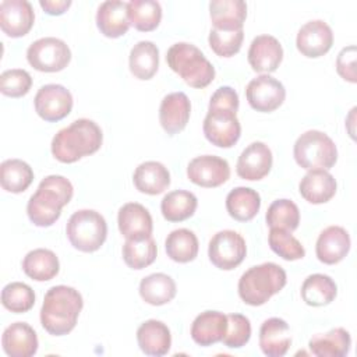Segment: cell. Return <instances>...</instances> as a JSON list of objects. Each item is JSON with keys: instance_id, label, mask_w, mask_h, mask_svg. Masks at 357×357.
I'll return each mask as SVG.
<instances>
[{"instance_id": "cell-1", "label": "cell", "mask_w": 357, "mask_h": 357, "mask_svg": "<svg viewBox=\"0 0 357 357\" xmlns=\"http://www.w3.org/2000/svg\"><path fill=\"white\" fill-rule=\"evenodd\" d=\"M82 307L84 300L77 289L64 284L53 286L45 294L40 324L49 335L64 336L75 328Z\"/></svg>"}, {"instance_id": "cell-2", "label": "cell", "mask_w": 357, "mask_h": 357, "mask_svg": "<svg viewBox=\"0 0 357 357\" xmlns=\"http://www.w3.org/2000/svg\"><path fill=\"white\" fill-rule=\"evenodd\" d=\"M73 194V184L64 176L50 174L45 177L26 204L29 220L38 227L52 226L59 220L61 209L71 201Z\"/></svg>"}, {"instance_id": "cell-3", "label": "cell", "mask_w": 357, "mask_h": 357, "mask_svg": "<svg viewBox=\"0 0 357 357\" xmlns=\"http://www.w3.org/2000/svg\"><path fill=\"white\" fill-rule=\"evenodd\" d=\"M103 142L100 127L89 119H78L52 139V153L61 163H74L98 152Z\"/></svg>"}, {"instance_id": "cell-4", "label": "cell", "mask_w": 357, "mask_h": 357, "mask_svg": "<svg viewBox=\"0 0 357 357\" xmlns=\"http://www.w3.org/2000/svg\"><path fill=\"white\" fill-rule=\"evenodd\" d=\"M287 282L286 272L275 262H264L251 266L238 280L240 298L252 307L265 304L273 294L279 293Z\"/></svg>"}, {"instance_id": "cell-5", "label": "cell", "mask_w": 357, "mask_h": 357, "mask_svg": "<svg viewBox=\"0 0 357 357\" xmlns=\"http://www.w3.org/2000/svg\"><path fill=\"white\" fill-rule=\"evenodd\" d=\"M166 61L192 88L202 89L215 78V67L192 43L177 42L172 45L166 53Z\"/></svg>"}, {"instance_id": "cell-6", "label": "cell", "mask_w": 357, "mask_h": 357, "mask_svg": "<svg viewBox=\"0 0 357 357\" xmlns=\"http://www.w3.org/2000/svg\"><path fill=\"white\" fill-rule=\"evenodd\" d=\"M293 155L297 165L305 170H329L337 160V148L328 134L308 130L296 139Z\"/></svg>"}, {"instance_id": "cell-7", "label": "cell", "mask_w": 357, "mask_h": 357, "mask_svg": "<svg viewBox=\"0 0 357 357\" xmlns=\"http://www.w3.org/2000/svg\"><path fill=\"white\" fill-rule=\"evenodd\" d=\"M66 233L74 248L82 252H93L106 241L107 223L99 212L93 209H79L70 216Z\"/></svg>"}, {"instance_id": "cell-8", "label": "cell", "mask_w": 357, "mask_h": 357, "mask_svg": "<svg viewBox=\"0 0 357 357\" xmlns=\"http://www.w3.org/2000/svg\"><path fill=\"white\" fill-rule=\"evenodd\" d=\"M26 60L38 71L57 73L68 66L71 50L67 43L59 38H40L29 45Z\"/></svg>"}, {"instance_id": "cell-9", "label": "cell", "mask_w": 357, "mask_h": 357, "mask_svg": "<svg viewBox=\"0 0 357 357\" xmlns=\"http://www.w3.org/2000/svg\"><path fill=\"white\" fill-rule=\"evenodd\" d=\"M237 112L230 109H208L202 130L205 138L219 148H231L241 135Z\"/></svg>"}, {"instance_id": "cell-10", "label": "cell", "mask_w": 357, "mask_h": 357, "mask_svg": "<svg viewBox=\"0 0 357 357\" xmlns=\"http://www.w3.org/2000/svg\"><path fill=\"white\" fill-rule=\"evenodd\" d=\"M247 245L243 236L234 230L218 231L209 241V261L222 271L237 268L245 258Z\"/></svg>"}, {"instance_id": "cell-11", "label": "cell", "mask_w": 357, "mask_h": 357, "mask_svg": "<svg viewBox=\"0 0 357 357\" xmlns=\"http://www.w3.org/2000/svg\"><path fill=\"white\" fill-rule=\"evenodd\" d=\"M35 112L45 121H60L73 109L71 92L60 84H47L39 88L33 99Z\"/></svg>"}, {"instance_id": "cell-12", "label": "cell", "mask_w": 357, "mask_h": 357, "mask_svg": "<svg viewBox=\"0 0 357 357\" xmlns=\"http://www.w3.org/2000/svg\"><path fill=\"white\" fill-rule=\"evenodd\" d=\"M248 105L261 113L276 110L286 99V89L280 81L269 74H261L251 79L245 88Z\"/></svg>"}, {"instance_id": "cell-13", "label": "cell", "mask_w": 357, "mask_h": 357, "mask_svg": "<svg viewBox=\"0 0 357 357\" xmlns=\"http://www.w3.org/2000/svg\"><path fill=\"white\" fill-rule=\"evenodd\" d=\"M187 177L195 185L215 188L230 178V166L226 159L215 155L197 156L187 166Z\"/></svg>"}, {"instance_id": "cell-14", "label": "cell", "mask_w": 357, "mask_h": 357, "mask_svg": "<svg viewBox=\"0 0 357 357\" xmlns=\"http://www.w3.org/2000/svg\"><path fill=\"white\" fill-rule=\"evenodd\" d=\"M332 45L333 32L331 26L322 20L308 21L297 32V50L308 59H317L326 54Z\"/></svg>"}, {"instance_id": "cell-15", "label": "cell", "mask_w": 357, "mask_h": 357, "mask_svg": "<svg viewBox=\"0 0 357 357\" xmlns=\"http://www.w3.org/2000/svg\"><path fill=\"white\" fill-rule=\"evenodd\" d=\"M35 22L32 4L26 0H4L0 3V28L10 38L26 35Z\"/></svg>"}, {"instance_id": "cell-16", "label": "cell", "mask_w": 357, "mask_h": 357, "mask_svg": "<svg viewBox=\"0 0 357 357\" xmlns=\"http://www.w3.org/2000/svg\"><path fill=\"white\" fill-rule=\"evenodd\" d=\"M272 151L264 142H252L240 153L236 165L238 177L248 181H258L268 176L272 169Z\"/></svg>"}, {"instance_id": "cell-17", "label": "cell", "mask_w": 357, "mask_h": 357, "mask_svg": "<svg viewBox=\"0 0 357 357\" xmlns=\"http://www.w3.org/2000/svg\"><path fill=\"white\" fill-rule=\"evenodd\" d=\"M248 63L257 73H273L283 60V47L272 35H258L248 49Z\"/></svg>"}, {"instance_id": "cell-18", "label": "cell", "mask_w": 357, "mask_h": 357, "mask_svg": "<svg viewBox=\"0 0 357 357\" xmlns=\"http://www.w3.org/2000/svg\"><path fill=\"white\" fill-rule=\"evenodd\" d=\"M190 113L191 102L188 96L184 92H172L160 102L159 123L169 135H174L185 128Z\"/></svg>"}, {"instance_id": "cell-19", "label": "cell", "mask_w": 357, "mask_h": 357, "mask_svg": "<svg viewBox=\"0 0 357 357\" xmlns=\"http://www.w3.org/2000/svg\"><path fill=\"white\" fill-rule=\"evenodd\" d=\"M117 223L126 240H138L152 236L153 222L149 211L138 202H127L119 209Z\"/></svg>"}, {"instance_id": "cell-20", "label": "cell", "mask_w": 357, "mask_h": 357, "mask_svg": "<svg viewBox=\"0 0 357 357\" xmlns=\"http://www.w3.org/2000/svg\"><path fill=\"white\" fill-rule=\"evenodd\" d=\"M350 245L351 241L346 229L342 226H328L318 236L315 254L321 262L335 265L349 254Z\"/></svg>"}, {"instance_id": "cell-21", "label": "cell", "mask_w": 357, "mask_h": 357, "mask_svg": "<svg viewBox=\"0 0 357 357\" xmlns=\"http://www.w3.org/2000/svg\"><path fill=\"white\" fill-rule=\"evenodd\" d=\"M291 344L289 324L278 317L268 318L259 328V347L268 357H282Z\"/></svg>"}, {"instance_id": "cell-22", "label": "cell", "mask_w": 357, "mask_h": 357, "mask_svg": "<svg viewBox=\"0 0 357 357\" xmlns=\"http://www.w3.org/2000/svg\"><path fill=\"white\" fill-rule=\"evenodd\" d=\"M1 346L10 357H31L38 351V336L26 322H14L7 326L1 336Z\"/></svg>"}, {"instance_id": "cell-23", "label": "cell", "mask_w": 357, "mask_h": 357, "mask_svg": "<svg viewBox=\"0 0 357 357\" xmlns=\"http://www.w3.org/2000/svg\"><path fill=\"white\" fill-rule=\"evenodd\" d=\"M336 188L335 177L325 169L308 170L298 184L301 197L315 205L331 201L336 194Z\"/></svg>"}, {"instance_id": "cell-24", "label": "cell", "mask_w": 357, "mask_h": 357, "mask_svg": "<svg viewBox=\"0 0 357 357\" xmlns=\"http://www.w3.org/2000/svg\"><path fill=\"white\" fill-rule=\"evenodd\" d=\"M137 342L146 356H165L172 347L170 329L162 321L148 319L138 326Z\"/></svg>"}, {"instance_id": "cell-25", "label": "cell", "mask_w": 357, "mask_h": 357, "mask_svg": "<svg viewBox=\"0 0 357 357\" xmlns=\"http://www.w3.org/2000/svg\"><path fill=\"white\" fill-rule=\"evenodd\" d=\"M227 329V315L220 311H204L192 321L191 337L199 346L222 342Z\"/></svg>"}, {"instance_id": "cell-26", "label": "cell", "mask_w": 357, "mask_h": 357, "mask_svg": "<svg viewBox=\"0 0 357 357\" xmlns=\"http://www.w3.org/2000/svg\"><path fill=\"white\" fill-rule=\"evenodd\" d=\"M96 25L107 38H120L127 33L130 21L127 15V3L119 0L103 1L96 13Z\"/></svg>"}, {"instance_id": "cell-27", "label": "cell", "mask_w": 357, "mask_h": 357, "mask_svg": "<svg viewBox=\"0 0 357 357\" xmlns=\"http://www.w3.org/2000/svg\"><path fill=\"white\" fill-rule=\"evenodd\" d=\"M132 181L139 192L158 195L170 185V173L163 163L148 160L138 165L132 174Z\"/></svg>"}, {"instance_id": "cell-28", "label": "cell", "mask_w": 357, "mask_h": 357, "mask_svg": "<svg viewBox=\"0 0 357 357\" xmlns=\"http://www.w3.org/2000/svg\"><path fill=\"white\" fill-rule=\"evenodd\" d=\"M209 15L215 29H243L247 17V4L243 0H212Z\"/></svg>"}, {"instance_id": "cell-29", "label": "cell", "mask_w": 357, "mask_h": 357, "mask_svg": "<svg viewBox=\"0 0 357 357\" xmlns=\"http://www.w3.org/2000/svg\"><path fill=\"white\" fill-rule=\"evenodd\" d=\"M308 347L317 357H344L351 347V336L344 328H335L326 333L314 335Z\"/></svg>"}, {"instance_id": "cell-30", "label": "cell", "mask_w": 357, "mask_h": 357, "mask_svg": "<svg viewBox=\"0 0 357 357\" xmlns=\"http://www.w3.org/2000/svg\"><path fill=\"white\" fill-rule=\"evenodd\" d=\"M24 273L36 282H47L60 271L57 255L47 248H35L22 259Z\"/></svg>"}, {"instance_id": "cell-31", "label": "cell", "mask_w": 357, "mask_h": 357, "mask_svg": "<svg viewBox=\"0 0 357 357\" xmlns=\"http://www.w3.org/2000/svg\"><path fill=\"white\" fill-rule=\"evenodd\" d=\"M128 66L131 74L142 81L151 79L159 68V49L151 40H139L130 50Z\"/></svg>"}, {"instance_id": "cell-32", "label": "cell", "mask_w": 357, "mask_h": 357, "mask_svg": "<svg viewBox=\"0 0 357 357\" xmlns=\"http://www.w3.org/2000/svg\"><path fill=\"white\" fill-rule=\"evenodd\" d=\"M259 208L261 197L250 187H236L226 197V209L234 220L248 222L257 216Z\"/></svg>"}, {"instance_id": "cell-33", "label": "cell", "mask_w": 357, "mask_h": 357, "mask_svg": "<svg viewBox=\"0 0 357 357\" xmlns=\"http://www.w3.org/2000/svg\"><path fill=\"white\" fill-rule=\"evenodd\" d=\"M139 296L151 305H163L176 297V282L166 273H151L139 282Z\"/></svg>"}, {"instance_id": "cell-34", "label": "cell", "mask_w": 357, "mask_h": 357, "mask_svg": "<svg viewBox=\"0 0 357 357\" xmlns=\"http://www.w3.org/2000/svg\"><path fill=\"white\" fill-rule=\"evenodd\" d=\"M337 294L333 279L324 273H314L305 278L301 284V297L307 305L322 307L331 304Z\"/></svg>"}, {"instance_id": "cell-35", "label": "cell", "mask_w": 357, "mask_h": 357, "mask_svg": "<svg viewBox=\"0 0 357 357\" xmlns=\"http://www.w3.org/2000/svg\"><path fill=\"white\" fill-rule=\"evenodd\" d=\"M198 238L194 231L188 229H176L170 231L165 241L167 257L178 264H187L198 255Z\"/></svg>"}, {"instance_id": "cell-36", "label": "cell", "mask_w": 357, "mask_h": 357, "mask_svg": "<svg viewBox=\"0 0 357 357\" xmlns=\"http://www.w3.org/2000/svg\"><path fill=\"white\" fill-rule=\"evenodd\" d=\"M197 206V197L187 190H176L167 192L160 202L162 215L169 222H183L191 218L195 213Z\"/></svg>"}, {"instance_id": "cell-37", "label": "cell", "mask_w": 357, "mask_h": 357, "mask_svg": "<svg viewBox=\"0 0 357 357\" xmlns=\"http://www.w3.org/2000/svg\"><path fill=\"white\" fill-rule=\"evenodd\" d=\"M33 181L32 167L21 159H7L0 165V184L13 194L25 191Z\"/></svg>"}, {"instance_id": "cell-38", "label": "cell", "mask_w": 357, "mask_h": 357, "mask_svg": "<svg viewBox=\"0 0 357 357\" xmlns=\"http://www.w3.org/2000/svg\"><path fill=\"white\" fill-rule=\"evenodd\" d=\"M127 15L135 29L151 32L160 24L162 7L155 0H131L127 3Z\"/></svg>"}, {"instance_id": "cell-39", "label": "cell", "mask_w": 357, "mask_h": 357, "mask_svg": "<svg viewBox=\"0 0 357 357\" xmlns=\"http://www.w3.org/2000/svg\"><path fill=\"white\" fill-rule=\"evenodd\" d=\"M121 252L126 265L131 269L139 271L149 266L156 259L158 247L151 236L138 240H126Z\"/></svg>"}, {"instance_id": "cell-40", "label": "cell", "mask_w": 357, "mask_h": 357, "mask_svg": "<svg viewBox=\"0 0 357 357\" xmlns=\"http://www.w3.org/2000/svg\"><path fill=\"white\" fill-rule=\"evenodd\" d=\"M266 225L269 229H283L287 231H294L300 223L298 206L286 198L273 201L265 215Z\"/></svg>"}, {"instance_id": "cell-41", "label": "cell", "mask_w": 357, "mask_h": 357, "mask_svg": "<svg viewBox=\"0 0 357 357\" xmlns=\"http://www.w3.org/2000/svg\"><path fill=\"white\" fill-rule=\"evenodd\" d=\"M1 304L14 314H24L33 307L35 293L26 283L11 282L1 290Z\"/></svg>"}, {"instance_id": "cell-42", "label": "cell", "mask_w": 357, "mask_h": 357, "mask_svg": "<svg viewBox=\"0 0 357 357\" xmlns=\"http://www.w3.org/2000/svg\"><path fill=\"white\" fill-rule=\"evenodd\" d=\"M268 243L271 250L286 261H297L305 255L303 244L291 234V231L283 229H271Z\"/></svg>"}, {"instance_id": "cell-43", "label": "cell", "mask_w": 357, "mask_h": 357, "mask_svg": "<svg viewBox=\"0 0 357 357\" xmlns=\"http://www.w3.org/2000/svg\"><path fill=\"white\" fill-rule=\"evenodd\" d=\"M244 39V31H226V29H215L212 28L209 32V46L211 49L220 57H231L241 49Z\"/></svg>"}, {"instance_id": "cell-44", "label": "cell", "mask_w": 357, "mask_h": 357, "mask_svg": "<svg viewBox=\"0 0 357 357\" xmlns=\"http://www.w3.org/2000/svg\"><path fill=\"white\" fill-rule=\"evenodd\" d=\"M251 337V324L250 319L243 314H229L227 315V329L222 339V343L230 349H240L248 343Z\"/></svg>"}, {"instance_id": "cell-45", "label": "cell", "mask_w": 357, "mask_h": 357, "mask_svg": "<svg viewBox=\"0 0 357 357\" xmlns=\"http://www.w3.org/2000/svg\"><path fill=\"white\" fill-rule=\"evenodd\" d=\"M32 77L22 68L6 70L0 75V91L10 98H21L29 92Z\"/></svg>"}, {"instance_id": "cell-46", "label": "cell", "mask_w": 357, "mask_h": 357, "mask_svg": "<svg viewBox=\"0 0 357 357\" xmlns=\"http://www.w3.org/2000/svg\"><path fill=\"white\" fill-rule=\"evenodd\" d=\"M356 56L357 50L354 45L343 47L336 59V71L337 74L347 82L356 84L357 75H356Z\"/></svg>"}, {"instance_id": "cell-47", "label": "cell", "mask_w": 357, "mask_h": 357, "mask_svg": "<svg viewBox=\"0 0 357 357\" xmlns=\"http://www.w3.org/2000/svg\"><path fill=\"white\" fill-rule=\"evenodd\" d=\"M230 109L237 112L238 110V95L231 86H220L218 88L209 100L208 109Z\"/></svg>"}, {"instance_id": "cell-48", "label": "cell", "mask_w": 357, "mask_h": 357, "mask_svg": "<svg viewBox=\"0 0 357 357\" xmlns=\"http://www.w3.org/2000/svg\"><path fill=\"white\" fill-rule=\"evenodd\" d=\"M39 6L49 15H61L71 6V0H40Z\"/></svg>"}]
</instances>
